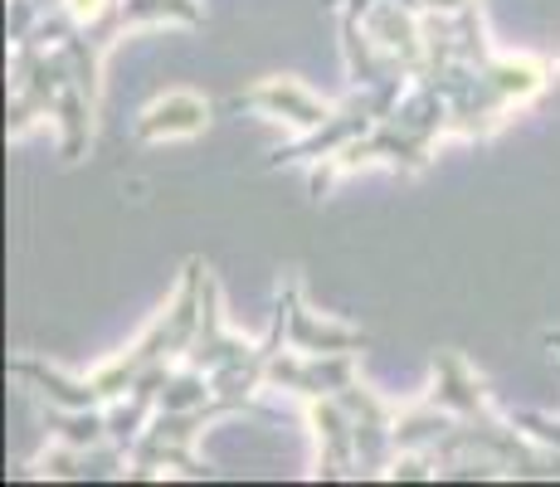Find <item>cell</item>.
<instances>
[{"label": "cell", "instance_id": "4fadbf2b", "mask_svg": "<svg viewBox=\"0 0 560 487\" xmlns=\"http://www.w3.org/2000/svg\"><path fill=\"white\" fill-rule=\"evenodd\" d=\"M458 415L454 409H444L439 399H419V405H405L400 415H395V449H429L434 453L439 443L454 434Z\"/></svg>", "mask_w": 560, "mask_h": 487}, {"label": "cell", "instance_id": "7c38bea8", "mask_svg": "<svg viewBox=\"0 0 560 487\" xmlns=\"http://www.w3.org/2000/svg\"><path fill=\"white\" fill-rule=\"evenodd\" d=\"M49 127H54V137H59V156L83 161L93 147V137H98V103H93L79 83H69V89L59 93V103H54Z\"/></svg>", "mask_w": 560, "mask_h": 487}, {"label": "cell", "instance_id": "52a82bcc", "mask_svg": "<svg viewBox=\"0 0 560 487\" xmlns=\"http://www.w3.org/2000/svg\"><path fill=\"white\" fill-rule=\"evenodd\" d=\"M357 381V351H331V356H307V351H278L268 361V390H283L298 399L317 395H341Z\"/></svg>", "mask_w": 560, "mask_h": 487}, {"label": "cell", "instance_id": "6da1fadb", "mask_svg": "<svg viewBox=\"0 0 560 487\" xmlns=\"http://www.w3.org/2000/svg\"><path fill=\"white\" fill-rule=\"evenodd\" d=\"M439 137H448L444 93H434L429 83H415V89L400 97V107H395L390 117H381L371 132H361L357 142H347L341 151H331V156L312 161V176H307L312 200L322 205L341 176H351L357 166H375V161L405 171V176H419V171H429V161H434Z\"/></svg>", "mask_w": 560, "mask_h": 487}, {"label": "cell", "instance_id": "8fae6325", "mask_svg": "<svg viewBox=\"0 0 560 487\" xmlns=\"http://www.w3.org/2000/svg\"><path fill=\"white\" fill-rule=\"evenodd\" d=\"M210 132V103L190 89H171L152 97L132 123V142H190Z\"/></svg>", "mask_w": 560, "mask_h": 487}, {"label": "cell", "instance_id": "277c9868", "mask_svg": "<svg viewBox=\"0 0 560 487\" xmlns=\"http://www.w3.org/2000/svg\"><path fill=\"white\" fill-rule=\"evenodd\" d=\"M224 107H230V113H258V117H268V123H283L288 132L303 137V132H317L337 103H327V97L312 93L307 83H298V79H258L254 89H240L224 97Z\"/></svg>", "mask_w": 560, "mask_h": 487}, {"label": "cell", "instance_id": "3957f363", "mask_svg": "<svg viewBox=\"0 0 560 487\" xmlns=\"http://www.w3.org/2000/svg\"><path fill=\"white\" fill-rule=\"evenodd\" d=\"M224 415H244V405L230 395H214L196 409H156L147 434L127 453V478L147 483V478H161V473H180V478H196V483L210 478V468L196 459V439L205 434V425H214Z\"/></svg>", "mask_w": 560, "mask_h": 487}, {"label": "cell", "instance_id": "2e32d148", "mask_svg": "<svg viewBox=\"0 0 560 487\" xmlns=\"http://www.w3.org/2000/svg\"><path fill=\"white\" fill-rule=\"evenodd\" d=\"M463 5H472V0H424V10H434V15H458Z\"/></svg>", "mask_w": 560, "mask_h": 487}, {"label": "cell", "instance_id": "7a4b0ae2", "mask_svg": "<svg viewBox=\"0 0 560 487\" xmlns=\"http://www.w3.org/2000/svg\"><path fill=\"white\" fill-rule=\"evenodd\" d=\"M205 283H210V264L190 258V264L180 268V283L171 292V302L147 322L142 337L127 346L122 356H113V361H103L98 371H93V385L103 390V399L127 395L137 381H147V375H156V371H176V366L186 361L190 341H196V332H200Z\"/></svg>", "mask_w": 560, "mask_h": 487}, {"label": "cell", "instance_id": "5bb4252c", "mask_svg": "<svg viewBox=\"0 0 560 487\" xmlns=\"http://www.w3.org/2000/svg\"><path fill=\"white\" fill-rule=\"evenodd\" d=\"M45 429L54 443H73V449H103L107 439V415L98 409H63V405H45Z\"/></svg>", "mask_w": 560, "mask_h": 487}, {"label": "cell", "instance_id": "8992f818", "mask_svg": "<svg viewBox=\"0 0 560 487\" xmlns=\"http://www.w3.org/2000/svg\"><path fill=\"white\" fill-rule=\"evenodd\" d=\"M303 419L307 434L317 443V468L312 478L337 483V478H361V459H357V429H351V415L337 395H317L303 399Z\"/></svg>", "mask_w": 560, "mask_h": 487}, {"label": "cell", "instance_id": "9a60e30c", "mask_svg": "<svg viewBox=\"0 0 560 487\" xmlns=\"http://www.w3.org/2000/svg\"><path fill=\"white\" fill-rule=\"evenodd\" d=\"M122 20L127 30H147V25H205L200 0H122Z\"/></svg>", "mask_w": 560, "mask_h": 487}, {"label": "cell", "instance_id": "30bf717a", "mask_svg": "<svg viewBox=\"0 0 560 487\" xmlns=\"http://www.w3.org/2000/svg\"><path fill=\"white\" fill-rule=\"evenodd\" d=\"M365 35L375 39V49L390 54L400 69H409L419 79L429 63V39H424V10L405 5V0H381L361 15Z\"/></svg>", "mask_w": 560, "mask_h": 487}, {"label": "cell", "instance_id": "5b68a950", "mask_svg": "<svg viewBox=\"0 0 560 487\" xmlns=\"http://www.w3.org/2000/svg\"><path fill=\"white\" fill-rule=\"evenodd\" d=\"M341 405H347L351 415V429H357V459H361V478H385V468L395 463V415H400V405H390V399H381L371 385L351 381L341 390Z\"/></svg>", "mask_w": 560, "mask_h": 487}, {"label": "cell", "instance_id": "9c48e42d", "mask_svg": "<svg viewBox=\"0 0 560 487\" xmlns=\"http://www.w3.org/2000/svg\"><path fill=\"white\" fill-rule=\"evenodd\" d=\"M258 351H264V341H249V337H240V332H230L224 308H220V283H214V274H210V283H205L200 332L186 351V366H196V371H205V375H220V371H230V366L254 361Z\"/></svg>", "mask_w": 560, "mask_h": 487}, {"label": "cell", "instance_id": "ba28073f", "mask_svg": "<svg viewBox=\"0 0 560 487\" xmlns=\"http://www.w3.org/2000/svg\"><path fill=\"white\" fill-rule=\"evenodd\" d=\"M278 302L288 308V346L307 356H331V351H365L371 337L361 327H347V322L317 317V312L303 302V283L298 278H283L278 283Z\"/></svg>", "mask_w": 560, "mask_h": 487}]
</instances>
